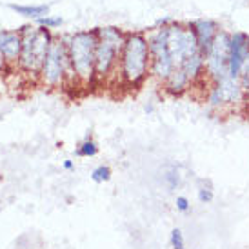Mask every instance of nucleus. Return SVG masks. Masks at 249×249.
I'll use <instances>...</instances> for the list:
<instances>
[{"label":"nucleus","instance_id":"f257e3e1","mask_svg":"<svg viewBox=\"0 0 249 249\" xmlns=\"http://www.w3.org/2000/svg\"><path fill=\"white\" fill-rule=\"evenodd\" d=\"M151 55H149V40L144 31H129L125 35L124 48L120 51L118 60V76L124 86L131 89H139L144 86L149 76Z\"/></svg>","mask_w":249,"mask_h":249},{"label":"nucleus","instance_id":"f03ea898","mask_svg":"<svg viewBox=\"0 0 249 249\" xmlns=\"http://www.w3.org/2000/svg\"><path fill=\"white\" fill-rule=\"evenodd\" d=\"M68 49L71 68L75 71L76 84L93 86L97 84L95 73V53H97V33L95 29H82L75 33L62 35Z\"/></svg>","mask_w":249,"mask_h":249},{"label":"nucleus","instance_id":"7ed1b4c3","mask_svg":"<svg viewBox=\"0 0 249 249\" xmlns=\"http://www.w3.org/2000/svg\"><path fill=\"white\" fill-rule=\"evenodd\" d=\"M97 33V53H95V73L97 82H106L118 75L120 51L124 48L125 31L117 26H102L95 29Z\"/></svg>","mask_w":249,"mask_h":249},{"label":"nucleus","instance_id":"20e7f679","mask_svg":"<svg viewBox=\"0 0 249 249\" xmlns=\"http://www.w3.org/2000/svg\"><path fill=\"white\" fill-rule=\"evenodd\" d=\"M18 31L22 35V53L17 68L26 75L38 78L44 58L55 40V35L51 29L42 28V26H31V24L18 28Z\"/></svg>","mask_w":249,"mask_h":249},{"label":"nucleus","instance_id":"39448f33","mask_svg":"<svg viewBox=\"0 0 249 249\" xmlns=\"http://www.w3.org/2000/svg\"><path fill=\"white\" fill-rule=\"evenodd\" d=\"M38 80L49 89H60L64 86L76 84L75 71L71 68L62 35L55 36V40L51 44L48 55L44 58L40 73H38Z\"/></svg>","mask_w":249,"mask_h":249},{"label":"nucleus","instance_id":"423d86ee","mask_svg":"<svg viewBox=\"0 0 249 249\" xmlns=\"http://www.w3.org/2000/svg\"><path fill=\"white\" fill-rule=\"evenodd\" d=\"M147 40H149V55H151L149 76L159 84H164L167 76L175 71V64L167 49L166 28H155L151 33H147Z\"/></svg>","mask_w":249,"mask_h":249},{"label":"nucleus","instance_id":"0eeeda50","mask_svg":"<svg viewBox=\"0 0 249 249\" xmlns=\"http://www.w3.org/2000/svg\"><path fill=\"white\" fill-rule=\"evenodd\" d=\"M229 42L231 31L220 29L206 53V78L208 82H216L224 76H229Z\"/></svg>","mask_w":249,"mask_h":249},{"label":"nucleus","instance_id":"6e6552de","mask_svg":"<svg viewBox=\"0 0 249 249\" xmlns=\"http://www.w3.org/2000/svg\"><path fill=\"white\" fill-rule=\"evenodd\" d=\"M166 33L167 49H169V55H171L175 68H180L184 58H187V56L196 53V51H200L196 36H195V33L187 24H180V22L175 20L173 24H169L166 28Z\"/></svg>","mask_w":249,"mask_h":249},{"label":"nucleus","instance_id":"1a4fd4ad","mask_svg":"<svg viewBox=\"0 0 249 249\" xmlns=\"http://www.w3.org/2000/svg\"><path fill=\"white\" fill-rule=\"evenodd\" d=\"M249 51V35L246 31H231L229 42V76L238 78Z\"/></svg>","mask_w":249,"mask_h":249},{"label":"nucleus","instance_id":"9d476101","mask_svg":"<svg viewBox=\"0 0 249 249\" xmlns=\"http://www.w3.org/2000/svg\"><path fill=\"white\" fill-rule=\"evenodd\" d=\"M0 53L11 70L18 66L22 53V35L18 29H0Z\"/></svg>","mask_w":249,"mask_h":249},{"label":"nucleus","instance_id":"9b49d317","mask_svg":"<svg viewBox=\"0 0 249 249\" xmlns=\"http://www.w3.org/2000/svg\"><path fill=\"white\" fill-rule=\"evenodd\" d=\"M191 31L196 36V42H198V49L202 51V55H206L211 48L213 40L216 38L218 31H220V24L213 18H195L187 24Z\"/></svg>","mask_w":249,"mask_h":249},{"label":"nucleus","instance_id":"f8f14e48","mask_svg":"<svg viewBox=\"0 0 249 249\" xmlns=\"http://www.w3.org/2000/svg\"><path fill=\"white\" fill-rule=\"evenodd\" d=\"M216 86L222 93L224 104L226 107H238L248 100L249 93L248 89L242 86L240 78H233V76H224L220 80H216Z\"/></svg>","mask_w":249,"mask_h":249},{"label":"nucleus","instance_id":"ddd939ff","mask_svg":"<svg viewBox=\"0 0 249 249\" xmlns=\"http://www.w3.org/2000/svg\"><path fill=\"white\" fill-rule=\"evenodd\" d=\"M180 70L191 78L193 88L198 82L208 80L206 78V56L202 55V51H196V53L189 55L187 58H184V62L180 64Z\"/></svg>","mask_w":249,"mask_h":249},{"label":"nucleus","instance_id":"4468645a","mask_svg":"<svg viewBox=\"0 0 249 249\" xmlns=\"http://www.w3.org/2000/svg\"><path fill=\"white\" fill-rule=\"evenodd\" d=\"M162 88L171 97H182V95H186L187 91L193 88V82L180 68H175L173 73L167 76L166 82L162 84Z\"/></svg>","mask_w":249,"mask_h":249},{"label":"nucleus","instance_id":"2eb2a0df","mask_svg":"<svg viewBox=\"0 0 249 249\" xmlns=\"http://www.w3.org/2000/svg\"><path fill=\"white\" fill-rule=\"evenodd\" d=\"M9 9L15 11L20 17H26V18H31V20H36L44 15H49V6L46 4H40V6H18V4H9Z\"/></svg>","mask_w":249,"mask_h":249},{"label":"nucleus","instance_id":"dca6fc26","mask_svg":"<svg viewBox=\"0 0 249 249\" xmlns=\"http://www.w3.org/2000/svg\"><path fill=\"white\" fill-rule=\"evenodd\" d=\"M206 104H208V107H211V109H214V111L226 109L222 93L214 82H209V88H208V91H206Z\"/></svg>","mask_w":249,"mask_h":249},{"label":"nucleus","instance_id":"f3484780","mask_svg":"<svg viewBox=\"0 0 249 249\" xmlns=\"http://www.w3.org/2000/svg\"><path fill=\"white\" fill-rule=\"evenodd\" d=\"M162 180H164V184L167 186L169 191H175V189L180 187V184H182V175H180V169L177 166H173V164H169V166L164 169Z\"/></svg>","mask_w":249,"mask_h":249},{"label":"nucleus","instance_id":"a211bd4d","mask_svg":"<svg viewBox=\"0 0 249 249\" xmlns=\"http://www.w3.org/2000/svg\"><path fill=\"white\" fill-rule=\"evenodd\" d=\"M75 155H76V157H82V159H91V157H97V155H98V144L91 139V135H88V137L84 139L82 144L76 147Z\"/></svg>","mask_w":249,"mask_h":249},{"label":"nucleus","instance_id":"6ab92c4d","mask_svg":"<svg viewBox=\"0 0 249 249\" xmlns=\"http://www.w3.org/2000/svg\"><path fill=\"white\" fill-rule=\"evenodd\" d=\"M64 24V18L58 17V15H44L40 18H36V26H42V28H48V29H58Z\"/></svg>","mask_w":249,"mask_h":249},{"label":"nucleus","instance_id":"aec40b11","mask_svg":"<svg viewBox=\"0 0 249 249\" xmlns=\"http://www.w3.org/2000/svg\"><path fill=\"white\" fill-rule=\"evenodd\" d=\"M111 177H113V171H111L109 166H98L93 169L91 173V180L97 182V184H104V182H109Z\"/></svg>","mask_w":249,"mask_h":249},{"label":"nucleus","instance_id":"412c9836","mask_svg":"<svg viewBox=\"0 0 249 249\" xmlns=\"http://www.w3.org/2000/svg\"><path fill=\"white\" fill-rule=\"evenodd\" d=\"M169 242L173 249H186V242H184V233L180 228H175L169 235Z\"/></svg>","mask_w":249,"mask_h":249},{"label":"nucleus","instance_id":"4be33fe9","mask_svg":"<svg viewBox=\"0 0 249 249\" xmlns=\"http://www.w3.org/2000/svg\"><path fill=\"white\" fill-rule=\"evenodd\" d=\"M196 196H198V202H200V204H211L214 198V193L211 187L200 186L198 187V191H196Z\"/></svg>","mask_w":249,"mask_h":249},{"label":"nucleus","instance_id":"5701e85b","mask_svg":"<svg viewBox=\"0 0 249 249\" xmlns=\"http://www.w3.org/2000/svg\"><path fill=\"white\" fill-rule=\"evenodd\" d=\"M240 82H242V86L248 89L249 93V51H248V56H246V60H244V66H242V71H240Z\"/></svg>","mask_w":249,"mask_h":249},{"label":"nucleus","instance_id":"b1692460","mask_svg":"<svg viewBox=\"0 0 249 249\" xmlns=\"http://www.w3.org/2000/svg\"><path fill=\"white\" fill-rule=\"evenodd\" d=\"M175 206H177V209H178L180 213H187V211L191 209V202H189L187 196H177Z\"/></svg>","mask_w":249,"mask_h":249},{"label":"nucleus","instance_id":"393cba45","mask_svg":"<svg viewBox=\"0 0 249 249\" xmlns=\"http://www.w3.org/2000/svg\"><path fill=\"white\" fill-rule=\"evenodd\" d=\"M173 17H160L159 20L155 22V28H167L169 24H173Z\"/></svg>","mask_w":249,"mask_h":249},{"label":"nucleus","instance_id":"a878e982","mask_svg":"<svg viewBox=\"0 0 249 249\" xmlns=\"http://www.w3.org/2000/svg\"><path fill=\"white\" fill-rule=\"evenodd\" d=\"M11 70V68H9V66H7L6 64V60H4V56H2V53H0V76L2 75H6L7 71Z\"/></svg>","mask_w":249,"mask_h":249},{"label":"nucleus","instance_id":"bb28decb","mask_svg":"<svg viewBox=\"0 0 249 249\" xmlns=\"http://www.w3.org/2000/svg\"><path fill=\"white\" fill-rule=\"evenodd\" d=\"M62 167L66 171H73V169H75V162H73V160H64Z\"/></svg>","mask_w":249,"mask_h":249},{"label":"nucleus","instance_id":"cd10ccee","mask_svg":"<svg viewBox=\"0 0 249 249\" xmlns=\"http://www.w3.org/2000/svg\"><path fill=\"white\" fill-rule=\"evenodd\" d=\"M144 111L147 113V115H151L153 111H155V106H153V104H147V106L144 107Z\"/></svg>","mask_w":249,"mask_h":249}]
</instances>
